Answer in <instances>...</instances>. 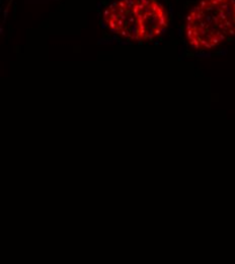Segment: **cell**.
<instances>
[{
    "label": "cell",
    "instance_id": "obj_1",
    "mask_svg": "<svg viewBox=\"0 0 235 264\" xmlns=\"http://www.w3.org/2000/svg\"><path fill=\"white\" fill-rule=\"evenodd\" d=\"M103 21L115 35L145 42L162 35L168 28L169 16L158 0H117L105 9Z\"/></svg>",
    "mask_w": 235,
    "mask_h": 264
},
{
    "label": "cell",
    "instance_id": "obj_2",
    "mask_svg": "<svg viewBox=\"0 0 235 264\" xmlns=\"http://www.w3.org/2000/svg\"><path fill=\"white\" fill-rule=\"evenodd\" d=\"M186 37L191 47L209 50L235 38V0H201L188 12Z\"/></svg>",
    "mask_w": 235,
    "mask_h": 264
}]
</instances>
